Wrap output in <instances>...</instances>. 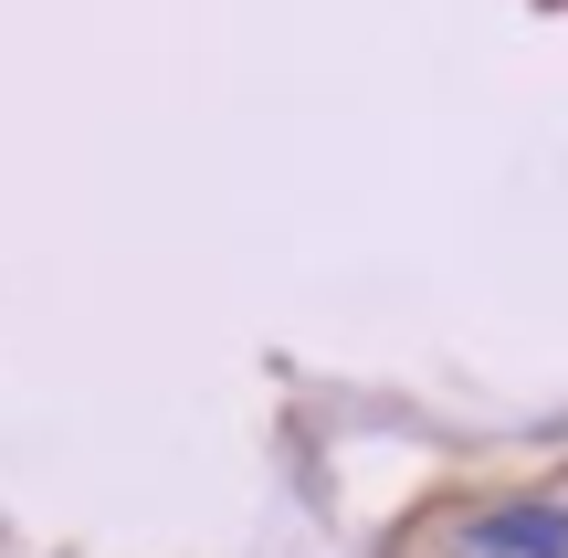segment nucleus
I'll list each match as a JSON object with an SVG mask.
<instances>
[{"label": "nucleus", "mask_w": 568, "mask_h": 558, "mask_svg": "<svg viewBox=\"0 0 568 558\" xmlns=\"http://www.w3.org/2000/svg\"><path fill=\"white\" fill-rule=\"evenodd\" d=\"M464 548H474V558H568V506H548V496L495 506V517L464 527Z\"/></svg>", "instance_id": "1"}]
</instances>
